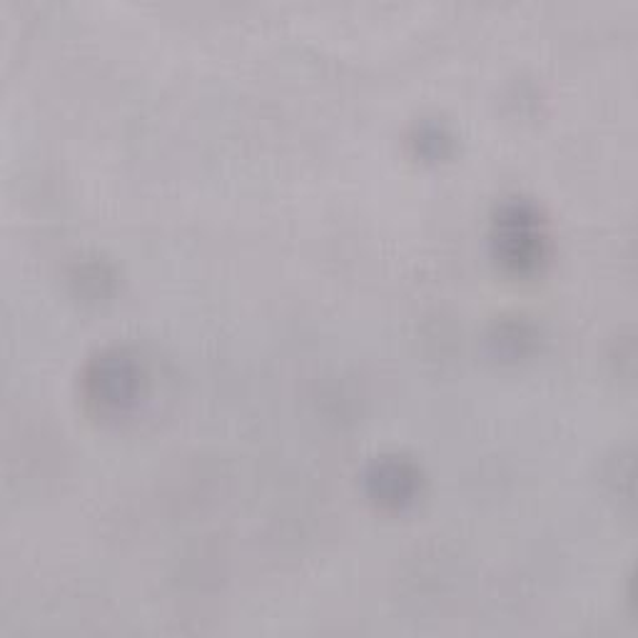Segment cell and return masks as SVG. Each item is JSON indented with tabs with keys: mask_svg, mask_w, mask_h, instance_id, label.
Segmentation results:
<instances>
[{
	"mask_svg": "<svg viewBox=\"0 0 638 638\" xmlns=\"http://www.w3.org/2000/svg\"><path fill=\"white\" fill-rule=\"evenodd\" d=\"M544 230L537 213L529 207L513 205L501 215L497 223V245L501 252V260L513 270H529L537 268L544 257Z\"/></svg>",
	"mask_w": 638,
	"mask_h": 638,
	"instance_id": "cell-1",
	"label": "cell"
},
{
	"mask_svg": "<svg viewBox=\"0 0 638 638\" xmlns=\"http://www.w3.org/2000/svg\"><path fill=\"white\" fill-rule=\"evenodd\" d=\"M136 371L126 357H108L102 361V371H98L100 389L98 402L108 407H120L132 399V389H136Z\"/></svg>",
	"mask_w": 638,
	"mask_h": 638,
	"instance_id": "cell-2",
	"label": "cell"
},
{
	"mask_svg": "<svg viewBox=\"0 0 638 638\" xmlns=\"http://www.w3.org/2000/svg\"><path fill=\"white\" fill-rule=\"evenodd\" d=\"M375 479L379 484V497L387 499V501L409 499V494H412V489H414V474L404 469V466H397V464L385 466V469L379 472Z\"/></svg>",
	"mask_w": 638,
	"mask_h": 638,
	"instance_id": "cell-3",
	"label": "cell"
}]
</instances>
